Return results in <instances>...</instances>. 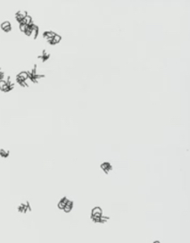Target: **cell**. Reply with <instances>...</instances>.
I'll use <instances>...</instances> for the list:
<instances>
[{"label": "cell", "instance_id": "1", "mask_svg": "<svg viewBox=\"0 0 190 243\" xmlns=\"http://www.w3.org/2000/svg\"><path fill=\"white\" fill-rule=\"evenodd\" d=\"M103 216V210L100 206H95L91 210V216L90 218L94 223H99L100 217Z\"/></svg>", "mask_w": 190, "mask_h": 243}, {"label": "cell", "instance_id": "2", "mask_svg": "<svg viewBox=\"0 0 190 243\" xmlns=\"http://www.w3.org/2000/svg\"><path fill=\"white\" fill-rule=\"evenodd\" d=\"M101 168L102 170L105 172V173H109L110 171H112V166L111 165L109 162H104V163H102L101 164Z\"/></svg>", "mask_w": 190, "mask_h": 243}, {"label": "cell", "instance_id": "3", "mask_svg": "<svg viewBox=\"0 0 190 243\" xmlns=\"http://www.w3.org/2000/svg\"><path fill=\"white\" fill-rule=\"evenodd\" d=\"M27 15H28V14H27L26 11H23V10H21V11L17 12L15 17H16V20L18 21L19 22H21Z\"/></svg>", "mask_w": 190, "mask_h": 243}, {"label": "cell", "instance_id": "4", "mask_svg": "<svg viewBox=\"0 0 190 243\" xmlns=\"http://www.w3.org/2000/svg\"><path fill=\"white\" fill-rule=\"evenodd\" d=\"M1 28H2V30H3L4 31H5V32H8V31H10L12 30L11 23H10V22H8V21H5V22H4L1 23Z\"/></svg>", "mask_w": 190, "mask_h": 243}, {"label": "cell", "instance_id": "5", "mask_svg": "<svg viewBox=\"0 0 190 243\" xmlns=\"http://www.w3.org/2000/svg\"><path fill=\"white\" fill-rule=\"evenodd\" d=\"M55 34H56V33H55L54 31H46V32H45V33L43 34V36H44L45 39H46V41L50 43L51 40H52L53 38L55 37Z\"/></svg>", "mask_w": 190, "mask_h": 243}, {"label": "cell", "instance_id": "6", "mask_svg": "<svg viewBox=\"0 0 190 243\" xmlns=\"http://www.w3.org/2000/svg\"><path fill=\"white\" fill-rule=\"evenodd\" d=\"M68 200H69V199H68L67 197H63L60 199V201L58 202V205H57V206H58L59 209L63 210V208H64V206H65L66 203L68 202Z\"/></svg>", "mask_w": 190, "mask_h": 243}, {"label": "cell", "instance_id": "7", "mask_svg": "<svg viewBox=\"0 0 190 243\" xmlns=\"http://www.w3.org/2000/svg\"><path fill=\"white\" fill-rule=\"evenodd\" d=\"M72 208H73V201H72V200H68V202L66 203L64 208H63V211H64L65 213H70L71 211L72 210Z\"/></svg>", "mask_w": 190, "mask_h": 243}, {"label": "cell", "instance_id": "8", "mask_svg": "<svg viewBox=\"0 0 190 243\" xmlns=\"http://www.w3.org/2000/svg\"><path fill=\"white\" fill-rule=\"evenodd\" d=\"M16 78L19 79V80H25V82H26L28 79H29V75H28L27 72H22L17 75Z\"/></svg>", "mask_w": 190, "mask_h": 243}, {"label": "cell", "instance_id": "9", "mask_svg": "<svg viewBox=\"0 0 190 243\" xmlns=\"http://www.w3.org/2000/svg\"><path fill=\"white\" fill-rule=\"evenodd\" d=\"M61 39H62V37H61V36L58 35V34H55V37L53 38L52 40H51L50 44H51V45L57 44V43H59V42L61 41Z\"/></svg>", "mask_w": 190, "mask_h": 243}, {"label": "cell", "instance_id": "10", "mask_svg": "<svg viewBox=\"0 0 190 243\" xmlns=\"http://www.w3.org/2000/svg\"><path fill=\"white\" fill-rule=\"evenodd\" d=\"M8 155H9V151L8 150H5V149H4V148L0 149V155H1L2 157H8Z\"/></svg>", "mask_w": 190, "mask_h": 243}, {"label": "cell", "instance_id": "11", "mask_svg": "<svg viewBox=\"0 0 190 243\" xmlns=\"http://www.w3.org/2000/svg\"><path fill=\"white\" fill-rule=\"evenodd\" d=\"M27 27H28V25L24 24V23H20V24H19V29H20L21 31H22V32H24V31H26Z\"/></svg>", "mask_w": 190, "mask_h": 243}, {"label": "cell", "instance_id": "12", "mask_svg": "<svg viewBox=\"0 0 190 243\" xmlns=\"http://www.w3.org/2000/svg\"><path fill=\"white\" fill-rule=\"evenodd\" d=\"M24 33L26 34L27 36H31V34H32V30H31V26H28L26 31H24Z\"/></svg>", "mask_w": 190, "mask_h": 243}, {"label": "cell", "instance_id": "13", "mask_svg": "<svg viewBox=\"0 0 190 243\" xmlns=\"http://www.w3.org/2000/svg\"><path fill=\"white\" fill-rule=\"evenodd\" d=\"M7 84V82H6L5 80H0V89H3L4 87L5 86V85Z\"/></svg>", "mask_w": 190, "mask_h": 243}, {"label": "cell", "instance_id": "14", "mask_svg": "<svg viewBox=\"0 0 190 243\" xmlns=\"http://www.w3.org/2000/svg\"><path fill=\"white\" fill-rule=\"evenodd\" d=\"M152 243H161V242H160L159 240H155V241H153Z\"/></svg>", "mask_w": 190, "mask_h": 243}]
</instances>
